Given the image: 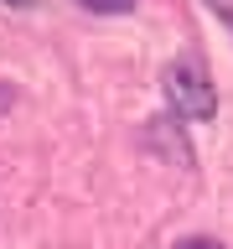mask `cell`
<instances>
[{"label": "cell", "mask_w": 233, "mask_h": 249, "mask_svg": "<svg viewBox=\"0 0 233 249\" xmlns=\"http://www.w3.org/2000/svg\"><path fill=\"white\" fill-rule=\"evenodd\" d=\"M166 99L176 109V120H213L217 114V93L202 73V62H171L166 68Z\"/></svg>", "instance_id": "obj_1"}, {"label": "cell", "mask_w": 233, "mask_h": 249, "mask_svg": "<svg viewBox=\"0 0 233 249\" xmlns=\"http://www.w3.org/2000/svg\"><path fill=\"white\" fill-rule=\"evenodd\" d=\"M0 5H16V11H26V5H36V0H0Z\"/></svg>", "instance_id": "obj_6"}, {"label": "cell", "mask_w": 233, "mask_h": 249, "mask_svg": "<svg viewBox=\"0 0 233 249\" xmlns=\"http://www.w3.org/2000/svg\"><path fill=\"white\" fill-rule=\"evenodd\" d=\"M78 11H93V16H124V11H135L140 0H73Z\"/></svg>", "instance_id": "obj_3"}, {"label": "cell", "mask_w": 233, "mask_h": 249, "mask_svg": "<svg viewBox=\"0 0 233 249\" xmlns=\"http://www.w3.org/2000/svg\"><path fill=\"white\" fill-rule=\"evenodd\" d=\"M145 145H161L176 166H192V145L182 140V130H176L171 120H150V124H145Z\"/></svg>", "instance_id": "obj_2"}, {"label": "cell", "mask_w": 233, "mask_h": 249, "mask_svg": "<svg viewBox=\"0 0 233 249\" xmlns=\"http://www.w3.org/2000/svg\"><path fill=\"white\" fill-rule=\"evenodd\" d=\"M207 11H213V16H223V21L233 26V0H207Z\"/></svg>", "instance_id": "obj_5"}, {"label": "cell", "mask_w": 233, "mask_h": 249, "mask_svg": "<svg viewBox=\"0 0 233 249\" xmlns=\"http://www.w3.org/2000/svg\"><path fill=\"white\" fill-rule=\"evenodd\" d=\"M176 249H223V244H217V239H207V233H192V239H182Z\"/></svg>", "instance_id": "obj_4"}]
</instances>
